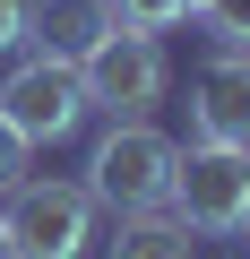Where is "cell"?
Returning a JSON list of instances; mask_svg holds the SVG:
<instances>
[{"instance_id": "5b68a950", "label": "cell", "mask_w": 250, "mask_h": 259, "mask_svg": "<svg viewBox=\"0 0 250 259\" xmlns=\"http://www.w3.org/2000/svg\"><path fill=\"white\" fill-rule=\"evenodd\" d=\"M78 78H86V104H95V112L130 121V112H156V104H164L173 61H164V35H147V26H112V35L78 61Z\"/></svg>"}, {"instance_id": "52a82bcc", "label": "cell", "mask_w": 250, "mask_h": 259, "mask_svg": "<svg viewBox=\"0 0 250 259\" xmlns=\"http://www.w3.org/2000/svg\"><path fill=\"white\" fill-rule=\"evenodd\" d=\"M104 35H112V9H104V0H35V18H26V44L52 52V61H69V69H78Z\"/></svg>"}, {"instance_id": "ba28073f", "label": "cell", "mask_w": 250, "mask_h": 259, "mask_svg": "<svg viewBox=\"0 0 250 259\" xmlns=\"http://www.w3.org/2000/svg\"><path fill=\"white\" fill-rule=\"evenodd\" d=\"M104 259H198V233L173 207H147V216H121V233H112Z\"/></svg>"}, {"instance_id": "9c48e42d", "label": "cell", "mask_w": 250, "mask_h": 259, "mask_svg": "<svg viewBox=\"0 0 250 259\" xmlns=\"http://www.w3.org/2000/svg\"><path fill=\"white\" fill-rule=\"evenodd\" d=\"M112 9V26H147V35H173V26H190L198 18V0H104Z\"/></svg>"}, {"instance_id": "4fadbf2b", "label": "cell", "mask_w": 250, "mask_h": 259, "mask_svg": "<svg viewBox=\"0 0 250 259\" xmlns=\"http://www.w3.org/2000/svg\"><path fill=\"white\" fill-rule=\"evenodd\" d=\"M233 242H241V259H250V233H233Z\"/></svg>"}, {"instance_id": "7c38bea8", "label": "cell", "mask_w": 250, "mask_h": 259, "mask_svg": "<svg viewBox=\"0 0 250 259\" xmlns=\"http://www.w3.org/2000/svg\"><path fill=\"white\" fill-rule=\"evenodd\" d=\"M26 18H35V0H0V52L26 44Z\"/></svg>"}, {"instance_id": "30bf717a", "label": "cell", "mask_w": 250, "mask_h": 259, "mask_svg": "<svg viewBox=\"0 0 250 259\" xmlns=\"http://www.w3.org/2000/svg\"><path fill=\"white\" fill-rule=\"evenodd\" d=\"M198 26L216 35V52H250V0H198Z\"/></svg>"}, {"instance_id": "3957f363", "label": "cell", "mask_w": 250, "mask_h": 259, "mask_svg": "<svg viewBox=\"0 0 250 259\" xmlns=\"http://www.w3.org/2000/svg\"><path fill=\"white\" fill-rule=\"evenodd\" d=\"M164 207H173L190 233H207V242H233V233H250V147L190 139V147H181V164H173V190H164Z\"/></svg>"}, {"instance_id": "8992f818", "label": "cell", "mask_w": 250, "mask_h": 259, "mask_svg": "<svg viewBox=\"0 0 250 259\" xmlns=\"http://www.w3.org/2000/svg\"><path fill=\"white\" fill-rule=\"evenodd\" d=\"M190 139L250 147V52H216L190 78Z\"/></svg>"}, {"instance_id": "277c9868", "label": "cell", "mask_w": 250, "mask_h": 259, "mask_svg": "<svg viewBox=\"0 0 250 259\" xmlns=\"http://www.w3.org/2000/svg\"><path fill=\"white\" fill-rule=\"evenodd\" d=\"M86 78L69 69V61H52V52H26L9 78H0V121L18 130L26 147H61V139H78L86 130Z\"/></svg>"}, {"instance_id": "7a4b0ae2", "label": "cell", "mask_w": 250, "mask_h": 259, "mask_svg": "<svg viewBox=\"0 0 250 259\" xmlns=\"http://www.w3.org/2000/svg\"><path fill=\"white\" fill-rule=\"evenodd\" d=\"M95 242V199L86 182H43L26 173L0 207V259H86Z\"/></svg>"}, {"instance_id": "8fae6325", "label": "cell", "mask_w": 250, "mask_h": 259, "mask_svg": "<svg viewBox=\"0 0 250 259\" xmlns=\"http://www.w3.org/2000/svg\"><path fill=\"white\" fill-rule=\"evenodd\" d=\"M26 156H35V147L18 139L9 121H0V190H18V182H26Z\"/></svg>"}, {"instance_id": "6da1fadb", "label": "cell", "mask_w": 250, "mask_h": 259, "mask_svg": "<svg viewBox=\"0 0 250 259\" xmlns=\"http://www.w3.org/2000/svg\"><path fill=\"white\" fill-rule=\"evenodd\" d=\"M173 164H181V139H164L147 112H130V121H112L104 139H95V156H86V199L112 207V216H147V207H164Z\"/></svg>"}]
</instances>
